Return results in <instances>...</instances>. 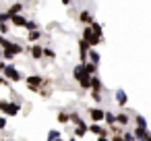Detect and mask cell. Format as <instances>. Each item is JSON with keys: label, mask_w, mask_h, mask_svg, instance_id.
I'll use <instances>...</instances> for the list:
<instances>
[{"label": "cell", "mask_w": 151, "mask_h": 141, "mask_svg": "<svg viewBox=\"0 0 151 141\" xmlns=\"http://www.w3.org/2000/svg\"><path fill=\"white\" fill-rule=\"evenodd\" d=\"M27 31H37L40 29V25H37V21H27V27H25Z\"/></svg>", "instance_id": "cell-25"}, {"label": "cell", "mask_w": 151, "mask_h": 141, "mask_svg": "<svg viewBox=\"0 0 151 141\" xmlns=\"http://www.w3.org/2000/svg\"><path fill=\"white\" fill-rule=\"evenodd\" d=\"M87 133H89V127H87L85 122H83L81 127H75V129H73V137H75V139H77V137H85Z\"/></svg>", "instance_id": "cell-14"}, {"label": "cell", "mask_w": 151, "mask_h": 141, "mask_svg": "<svg viewBox=\"0 0 151 141\" xmlns=\"http://www.w3.org/2000/svg\"><path fill=\"white\" fill-rule=\"evenodd\" d=\"M2 75H4L9 81H23V75H21V73H19V69H15L13 64H9V67H6V71H4Z\"/></svg>", "instance_id": "cell-5"}, {"label": "cell", "mask_w": 151, "mask_h": 141, "mask_svg": "<svg viewBox=\"0 0 151 141\" xmlns=\"http://www.w3.org/2000/svg\"><path fill=\"white\" fill-rule=\"evenodd\" d=\"M58 141H64V139H58Z\"/></svg>", "instance_id": "cell-39"}, {"label": "cell", "mask_w": 151, "mask_h": 141, "mask_svg": "<svg viewBox=\"0 0 151 141\" xmlns=\"http://www.w3.org/2000/svg\"><path fill=\"white\" fill-rule=\"evenodd\" d=\"M99 60H101V56H99V52L97 50H89V56H87V62H93V64H99Z\"/></svg>", "instance_id": "cell-18"}, {"label": "cell", "mask_w": 151, "mask_h": 141, "mask_svg": "<svg viewBox=\"0 0 151 141\" xmlns=\"http://www.w3.org/2000/svg\"><path fill=\"white\" fill-rule=\"evenodd\" d=\"M6 106H9V100H0V112H2V114L6 110Z\"/></svg>", "instance_id": "cell-31"}, {"label": "cell", "mask_w": 151, "mask_h": 141, "mask_svg": "<svg viewBox=\"0 0 151 141\" xmlns=\"http://www.w3.org/2000/svg\"><path fill=\"white\" fill-rule=\"evenodd\" d=\"M0 85H4V87H9V85H11V81H9V79H6L4 75H0Z\"/></svg>", "instance_id": "cell-32"}, {"label": "cell", "mask_w": 151, "mask_h": 141, "mask_svg": "<svg viewBox=\"0 0 151 141\" xmlns=\"http://www.w3.org/2000/svg\"><path fill=\"white\" fill-rule=\"evenodd\" d=\"M2 23H11V15L9 13H0V25Z\"/></svg>", "instance_id": "cell-29"}, {"label": "cell", "mask_w": 151, "mask_h": 141, "mask_svg": "<svg viewBox=\"0 0 151 141\" xmlns=\"http://www.w3.org/2000/svg\"><path fill=\"white\" fill-rule=\"evenodd\" d=\"M128 122H130V116H128L126 112H116V124H118V127L124 129Z\"/></svg>", "instance_id": "cell-11"}, {"label": "cell", "mask_w": 151, "mask_h": 141, "mask_svg": "<svg viewBox=\"0 0 151 141\" xmlns=\"http://www.w3.org/2000/svg\"><path fill=\"white\" fill-rule=\"evenodd\" d=\"M132 120H134L137 129H147V120H145V116H141V114H134V116H132Z\"/></svg>", "instance_id": "cell-20"}, {"label": "cell", "mask_w": 151, "mask_h": 141, "mask_svg": "<svg viewBox=\"0 0 151 141\" xmlns=\"http://www.w3.org/2000/svg\"><path fill=\"white\" fill-rule=\"evenodd\" d=\"M106 87H104V83H101V79L99 77H91V91H104Z\"/></svg>", "instance_id": "cell-16"}, {"label": "cell", "mask_w": 151, "mask_h": 141, "mask_svg": "<svg viewBox=\"0 0 151 141\" xmlns=\"http://www.w3.org/2000/svg\"><path fill=\"white\" fill-rule=\"evenodd\" d=\"M56 120H58L60 124H66V122H70V112H64V110H60V112H58V116H56Z\"/></svg>", "instance_id": "cell-19"}, {"label": "cell", "mask_w": 151, "mask_h": 141, "mask_svg": "<svg viewBox=\"0 0 151 141\" xmlns=\"http://www.w3.org/2000/svg\"><path fill=\"white\" fill-rule=\"evenodd\" d=\"M0 60H2V48H0Z\"/></svg>", "instance_id": "cell-37"}, {"label": "cell", "mask_w": 151, "mask_h": 141, "mask_svg": "<svg viewBox=\"0 0 151 141\" xmlns=\"http://www.w3.org/2000/svg\"><path fill=\"white\" fill-rule=\"evenodd\" d=\"M104 122L108 124V129L116 127V114H114V112H110V110H106V118H104Z\"/></svg>", "instance_id": "cell-17"}, {"label": "cell", "mask_w": 151, "mask_h": 141, "mask_svg": "<svg viewBox=\"0 0 151 141\" xmlns=\"http://www.w3.org/2000/svg\"><path fill=\"white\" fill-rule=\"evenodd\" d=\"M6 33H11V23H2V25H0V35H6Z\"/></svg>", "instance_id": "cell-24"}, {"label": "cell", "mask_w": 151, "mask_h": 141, "mask_svg": "<svg viewBox=\"0 0 151 141\" xmlns=\"http://www.w3.org/2000/svg\"><path fill=\"white\" fill-rule=\"evenodd\" d=\"M0 38H2V35H0Z\"/></svg>", "instance_id": "cell-40"}, {"label": "cell", "mask_w": 151, "mask_h": 141, "mask_svg": "<svg viewBox=\"0 0 151 141\" xmlns=\"http://www.w3.org/2000/svg\"><path fill=\"white\" fill-rule=\"evenodd\" d=\"M87 114H89V118H91L93 122H97V124H99V122L106 118V110H104V108H99V106L89 108V110H87Z\"/></svg>", "instance_id": "cell-3"}, {"label": "cell", "mask_w": 151, "mask_h": 141, "mask_svg": "<svg viewBox=\"0 0 151 141\" xmlns=\"http://www.w3.org/2000/svg\"><path fill=\"white\" fill-rule=\"evenodd\" d=\"M21 112V102H9L6 110H4V116H17Z\"/></svg>", "instance_id": "cell-7"}, {"label": "cell", "mask_w": 151, "mask_h": 141, "mask_svg": "<svg viewBox=\"0 0 151 141\" xmlns=\"http://www.w3.org/2000/svg\"><path fill=\"white\" fill-rule=\"evenodd\" d=\"M58 139H62V137H60V131H50L46 141H58Z\"/></svg>", "instance_id": "cell-23"}, {"label": "cell", "mask_w": 151, "mask_h": 141, "mask_svg": "<svg viewBox=\"0 0 151 141\" xmlns=\"http://www.w3.org/2000/svg\"><path fill=\"white\" fill-rule=\"evenodd\" d=\"M89 133H93L95 137H108V135H112L106 127H101V124H97V122H91V124H89Z\"/></svg>", "instance_id": "cell-6"}, {"label": "cell", "mask_w": 151, "mask_h": 141, "mask_svg": "<svg viewBox=\"0 0 151 141\" xmlns=\"http://www.w3.org/2000/svg\"><path fill=\"white\" fill-rule=\"evenodd\" d=\"M132 135L137 137V141H149V139H151V133H149L147 129H137V127H134V129H132Z\"/></svg>", "instance_id": "cell-8"}, {"label": "cell", "mask_w": 151, "mask_h": 141, "mask_svg": "<svg viewBox=\"0 0 151 141\" xmlns=\"http://www.w3.org/2000/svg\"><path fill=\"white\" fill-rule=\"evenodd\" d=\"M11 25L13 27H27V17L25 15H17L11 19Z\"/></svg>", "instance_id": "cell-12"}, {"label": "cell", "mask_w": 151, "mask_h": 141, "mask_svg": "<svg viewBox=\"0 0 151 141\" xmlns=\"http://www.w3.org/2000/svg\"><path fill=\"white\" fill-rule=\"evenodd\" d=\"M91 98H93V102H95V104H97V106H99V104H101V100H104V98H101V93H99V91H91Z\"/></svg>", "instance_id": "cell-27"}, {"label": "cell", "mask_w": 151, "mask_h": 141, "mask_svg": "<svg viewBox=\"0 0 151 141\" xmlns=\"http://www.w3.org/2000/svg\"><path fill=\"white\" fill-rule=\"evenodd\" d=\"M42 38H44V31H42V29H37V31H29V33H27V40H29V44H31V46H33V44H37Z\"/></svg>", "instance_id": "cell-13"}, {"label": "cell", "mask_w": 151, "mask_h": 141, "mask_svg": "<svg viewBox=\"0 0 151 141\" xmlns=\"http://www.w3.org/2000/svg\"><path fill=\"white\" fill-rule=\"evenodd\" d=\"M6 67H9V64H6L4 60H0V71H2V73H4V71H6Z\"/></svg>", "instance_id": "cell-35"}, {"label": "cell", "mask_w": 151, "mask_h": 141, "mask_svg": "<svg viewBox=\"0 0 151 141\" xmlns=\"http://www.w3.org/2000/svg\"><path fill=\"white\" fill-rule=\"evenodd\" d=\"M73 77H75V81H77L83 89H89V91H91V77L85 73L83 64H77V67L73 69Z\"/></svg>", "instance_id": "cell-1"}, {"label": "cell", "mask_w": 151, "mask_h": 141, "mask_svg": "<svg viewBox=\"0 0 151 141\" xmlns=\"http://www.w3.org/2000/svg\"><path fill=\"white\" fill-rule=\"evenodd\" d=\"M0 129H6V116H0Z\"/></svg>", "instance_id": "cell-33"}, {"label": "cell", "mask_w": 151, "mask_h": 141, "mask_svg": "<svg viewBox=\"0 0 151 141\" xmlns=\"http://www.w3.org/2000/svg\"><path fill=\"white\" fill-rule=\"evenodd\" d=\"M97 141H110L108 137H97Z\"/></svg>", "instance_id": "cell-36"}, {"label": "cell", "mask_w": 151, "mask_h": 141, "mask_svg": "<svg viewBox=\"0 0 151 141\" xmlns=\"http://www.w3.org/2000/svg\"><path fill=\"white\" fill-rule=\"evenodd\" d=\"M70 122H73L75 127H81V124H83L85 120L81 118V114H79V112H70Z\"/></svg>", "instance_id": "cell-21"}, {"label": "cell", "mask_w": 151, "mask_h": 141, "mask_svg": "<svg viewBox=\"0 0 151 141\" xmlns=\"http://www.w3.org/2000/svg\"><path fill=\"white\" fill-rule=\"evenodd\" d=\"M89 27L93 29V33H95V35H101V23H97V21H95V23H93V25H89Z\"/></svg>", "instance_id": "cell-26"}, {"label": "cell", "mask_w": 151, "mask_h": 141, "mask_svg": "<svg viewBox=\"0 0 151 141\" xmlns=\"http://www.w3.org/2000/svg\"><path fill=\"white\" fill-rule=\"evenodd\" d=\"M27 54H29L33 60H42V58H44V46H42V44L29 46V48H27Z\"/></svg>", "instance_id": "cell-4"}, {"label": "cell", "mask_w": 151, "mask_h": 141, "mask_svg": "<svg viewBox=\"0 0 151 141\" xmlns=\"http://www.w3.org/2000/svg\"><path fill=\"white\" fill-rule=\"evenodd\" d=\"M149 141H151V139H149Z\"/></svg>", "instance_id": "cell-41"}, {"label": "cell", "mask_w": 151, "mask_h": 141, "mask_svg": "<svg viewBox=\"0 0 151 141\" xmlns=\"http://www.w3.org/2000/svg\"><path fill=\"white\" fill-rule=\"evenodd\" d=\"M44 58H48V60H54V58H56V52H54L52 48H46V46H44Z\"/></svg>", "instance_id": "cell-22"}, {"label": "cell", "mask_w": 151, "mask_h": 141, "mask_svg": "<svg viewBox=\"0 0 151 141\" xmlns=\"http://www.w3.org/2000/svg\"><path fill=\"white\" fill-rule=\"evenodd\" d=\"M68 141H77V139H75V137H70V139H68Z\"/></svg>", "instance_id": "cell-38"}, {"label": "cell", "mask_w": 151, "mask_h": 141, "mask_svg": "<svg viewBox=\"0 0 151 141\" xmlns=\"http://www.w3.org/2000/svg\"><path fill=\"white\" fill-rule=\"evenodd\" d=\"M110 141H124V139H122V135H112Z\"/></svg>", "instance_id": "cell-34"}, {"label": "cell", "mask_w": 151, "mask_h": 141, "mask_svg": "<svg viewBox=\"0 0 151 141\" xmlns=\"http://www.w3.org/2000/svg\"><path fill=\"white\" fill-rule=\"evenodd\" d=\"M40 93H42L44 98H50V95H52V87H42V89H40Z\"/></svg>", "instance_id": "cell-30"}, {"label": "cell", "mask_w": 151, "mask_h": 141, "mask_svg": "<svg viewBox=\"0 0 151 141\" xmlns=\"http://www.w3.org/2000/svg\"><path fill=\"white\" fill-rule=\"evenodd\" d=\"M2 58H4V62H6V60H13V58H15V54H13L11 50H2Z\"/></svg>", "instance_id": "cell-28"}, {"label": "cell", "mask_w": 151, "mask_h": 141, "mask_svg": "<svg viewBox=\"0 0 151 141\" xmlns=\"http://www.w3.org/2000/svg\"><path fill=\"white\" fill-rule=\"evenodd\" d=\"M83 69H85V73H87L89 77H97V64H93V62H83Z\"/></svg>", "instance_id": "cell-15"}, {"label": "cell", "mask_w": 151, "mask_h": 141, "mask_svg": "<svg viewBox=\"0 0 151 141\" xmlns=\"http://www.w3.org/2000/svg\"><path fill=\"white\" fill-rule=\"evenodd\" d=\"M44 81H46V79H44L42 75H29V77L25 79V83H27L29 91H33V93H40V89H42Z\"/></svg>", "instance_id": "cell-2"}, {"label": "cell", "mask_w": 151, "mask_h": 141, "mask_svg": "<svg viewBox=\"0 0 151 141\" xmlns=\"http://www.w3.org/2000/svg\"><path fill=\"white\" fill-rule=\"evenodd\" d=\"M114 95H116L114 100H116V104H118V106H126V104H128V95H126V91H124V89H116V91H114Z\"/></svg>", "instance_id": "cell-9"}, {"label": "cell", "mask_w": 151, "mask_h": 141, "mask_svg": "<svg viewBox=\"0 0 151 141\" xmlns=\"http://www.w3.org/2000/svg\"><path fill=\"white\" fill-rule=\"evenodd\" d=\"M79 19H81V23H85V27H89V25L95 23V17L91 15V11H83V13L79 15Z\"/></svg>", "instance_id": "cell-10"}]
</instances>
